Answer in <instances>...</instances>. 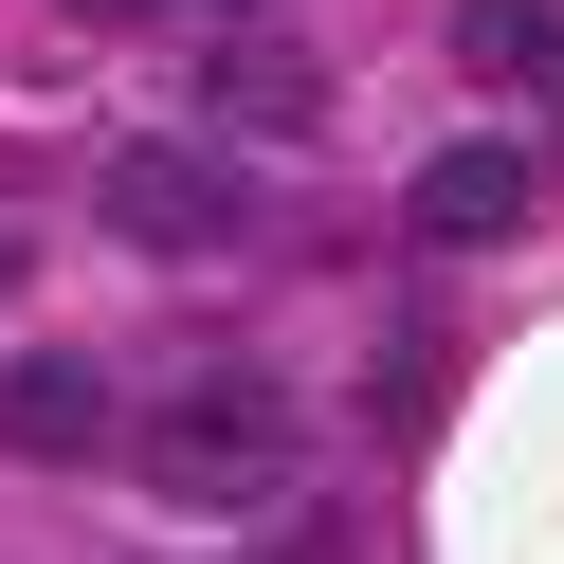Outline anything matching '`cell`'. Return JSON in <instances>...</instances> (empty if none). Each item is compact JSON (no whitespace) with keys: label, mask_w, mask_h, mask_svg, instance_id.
Here are the masks:
<instances>
[{"label":"cell","mask_w":564,"mask_h":564,"mask_svg":"<svg viewBox=\"0 0 564 564\" xmlns=\"http://www.w3.org/2000/svg\"><path fill=\"white\" fill-rule=\"evenodd\" d=\"M147 491L164 510H273V491H292V455H310V419H292V382L273 365H183L147 401Z\"/></svg>","instance_id":"1"},{"label":"cell","mask_w":564,"mask_h":564,"mask_svg":"<svg viewBox=\"0 0 564 564\" xmlns=\"http://www.w3.org/2000/svg\"><path fill=\"white\" fill-rule=\"evenodd\" d=\"M91 219H110L128 256H237V237H256V164H237L219 128H128V147L91 164Z\"/></svg>","instance_id":"2"},{"label":"cell","mask_w":564,"mask_h":564,"mask_svg":"<svg viewBox=\"0 0 564 564\" xmlns=\"http://www.w3.org/2000/svg\"><path fill=\"white\" fill-rule=\"evenodd\" d=\"M200 128H219V147H310V128H328V74H310V37H273V19H219V55H200Z\"/></svg>","instance_id":"3"},{"label":"cell","mask_w":564,"mask_h":564,"mask_svg":"<svg viewBox=\"0 0 564 564\" xmlns=\"http://www.w3.org/2000/svg\"><path fill=\"white\" fill-rule=\"evenodd\" d=\"M110 437H128V401H110L91 346H19V365H0V455H19V474H74V455H110Z\"/></svg>","instance_id":"4"},{"label":"cell","mask_w":564,"mask_h":564,"mask_svg":"<svg viewBox=\"0 0 564 564\" xmlns=\"http://www.w3.org/2000/svg\"><path fill=\"white\" fill-rule=\"evenodd\" d=\"M455 74L510 110H564V0H455Z\"/></svg>","instance_id":"5"},{"label":"cell","mask_w":564,"mask_h":564,"mask_svg":"<svg viewBox=\"0 0 564 564\" xmlns=\"http://www.w3.org/2000/svg\"><path fill=\"white\" fill-rule=\"evenodd\" d=\"M401 219L437 237V256H474V237H510V219H528V147H437V164L401 183Z\"/></svg>","instance_id":"6"},{"label":"cell","mask_w":564,"mask_h":564,"mask_svg":"<svg viewBox=\"0 0 564 564\" xmlns=\"http://www.w3.org/2000/svg\"><path fill=\"white\" fill-rule=\"evenodd\" d=\"M74 19H91V37H147V19H183V0H74Z\"/></svg>","instance_id":"7"},{"label":"cell","mask_w":564,"mask_h":564,"mask_svg":"<svg viewBox=\"0 0 564 564\" xmlns=\"http://www.w3.org/2000/svg\"><path fill=\"white\" fill-rule=\"evenodd\" d=\"M273 564H346V528H292V546H273Z\"/></svg>","instance_id":"8"},{"label":"cell","mask_w":564,"mask_h":564,"mask_svg":"<svg viewBox=\"0 0 564 564\" xmlns=\"http://www.w3.org/2000/svg\"><path fill=\"white\" fill-rule=\"evenodd\" d=\"M0 292H19V237H0Z\"/></svg>","instance_id":"9"},{"label":"cell","mask_w":564,"mask_h":564,"mask_svg":"<svg viewBox=\"0 0 564 564\" xmlns=\"http://www.w3.org/2000/svg\"><path fill=\"white\" fill-rule=\"evenodd\" d=\"M219 19H273V0H219Z\"/></svg>","instance_id":"10"}]
</instances>
